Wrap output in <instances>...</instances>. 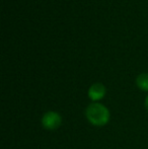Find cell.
<instances>
[{"instance_id":"cell-2","label":"cell","mask_w":148,"mask_h":149,"mask_svg":"<svg viewBox=\"0 0 148 149\" xmlns=\"http://www.w3.org/2000/svg\"><path fill=\"white\" fill-rule=\"evenodd\" d=\"M62 124V118L60 114L57 112H53L50 111L44 114L42 117V125L45 129L49 130V131H54V130L58 129Z\"/></svg>"},{"instance_id":"cell-3","label":"cell","mask_w":148,"mask_h":149,"mask_svg":"<svg viewBox=\"0 0 148 149\" xmlns=\"http://www.w3.org/2000/svg\"><path fill=\"white\" fill-rule=\"evenodd\" d=\"M106 92H107V89L103 83H93L88 89V96L93 102H99L101 98H104Z\"/></svg>"},{"instance_id":"cell-5","label":"cell","mask_w":148,"mask_h":149,"mask_svg":"<svg viewBox=\"0 0 148 149\" xmlns=\"http://www.w3.org/2000/svg\"><path fill=\"white\" fill-rule=\"evenodd\" d=\"M145 108H146V110L148 111V95L146 96V98H145Z\"/></svg>"},{"instance_id":"cell-4","label":"cell","mask_w":148,"mask_h":149,"mask_svg":"<svg viewBox=\"0 0 148 149\" xmlns=\"http://www.w3.org/2000/svg\"><path fill=\"white\" fill-rule=\"evenodd\" d=\"M136 84L141 90L148 91V73H141L136 78Z\"/></svg>"},{"instance_id":"cell-1","label":"cell","mask_w":148,"mask_h":149,"mask_svg":"<svg viewBox=\"0 0 148 149\" xmlns=\"http://www.w3.org/2000/svg\"><path fill=\"white\" fill-rule=\"evenodd\" d=\"M86 119L91 125L95 127H101L109 123L111 115L106 106L99 102H93L89 104L85 112Z\"/></svg>"}]
</instances>
